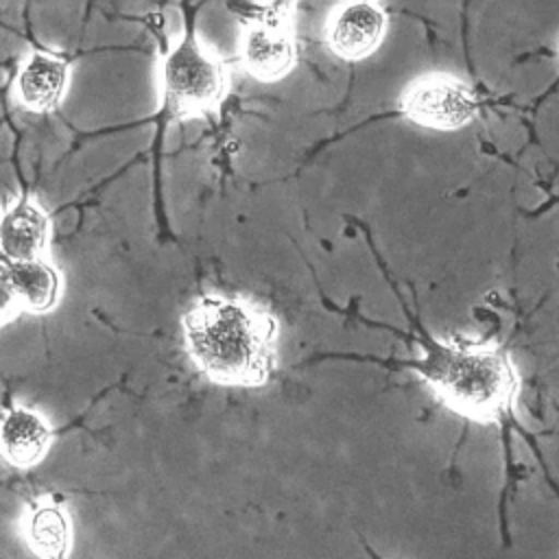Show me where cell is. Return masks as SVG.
Returning a JSON list of instances; mask_svg holds the SVG:
<instances>
[{"label": "cell", "mask_w": 559, "mask_h": 559, "mask_svg": "<svg viewBox=\"0 0 559 559\" xmlns=\"http://www.w3.org/2000/svg\"><path fill=\"white\" fill-rule=\"evenodd\" d=\"M386 33V11L376 2L341 4L330 13L325 39L330 50L347 61L369 57Z\"/></svg>", "instance_id": "cell-7"}, {"label": "cell", "mask_w": 559, "mask_h": 559, "mask_svg": "<svg viewBox=\"0 0 559 559\" xmlns=\"http://www.w3.org/2000/svg\"><path fill=\"white\" fill-rule=\"evenodd\" d=\"M22 533L28 548L41 559H66L70 552V518L66 509L50 498H37L28 504Z\"/></svg>", "instance_id": "cell-11"}, {"label": "cell", "mask_w": 559, "mask_h": 559, "mask_svg": "<svg viewBox=\"0 0 559 559\" xmlns=\"http://www.w3.org/2000/svg\"><path fill=\"white\" fill-rule=\"evenodd\" d=\"M2 323L20 312H48L61 297V273L48 260L9 262L2 260Z\"/></svg>", "instance_id": "cell-6"}, {"label": "cell", "mask_w": 559, "mask_h": 559, "mask_svg": "<svg viewBox=\"0 0 559 559\" xmlns=\"http://www.w3.org/2000/svg\"><path fill=\"white\" fill-rule=\"evenodd\" d=\"M194 367L221 386H262L275 367L277 321L245 297L203 295L181 317Z\"/></svg>", "instance_id": "cell-1"}, {"label": "cell", "mask_w": 559, "mask_h": 559, "mask_svg": "<svg viewBox=\"0 0 559 559\" xmlns=\"http://www.w3.org/2000/svg\"><path fill=\"white\" fill-rule=\"evenodd\" d=\"M70 66L63 57L33 48L15 74V96L28 111H55L66 94Z\"/></svg>", "instance_id": "cell-9"}, {"label": "cell", "mask_w": 559, "mask_h": 559, "mask_svg": "<svg viewBox=\"0 0 559 559\" xmlns=\"http://www.w3.org/2000/svg\"><path fill=\"white\" fill-rule=\"evenodd\" d=\"M162 114L168 118L207 116L218 111L229 90V74L221 57L207 52L188 22L181 39L162 57Z\"/></svg>", "instance_id": "cell-3"}, {"label": "cell", "mask_w": 559, "mask_h": 559, "mask_svg": "<svg viewBox=\"0 0 559 559\" xmlns=\"http://www.w3.org/2000/svg\"><path fill=\"white\" fill-rule=\"evenodd\" d=\"M55 432L50 424L33 408L13 404L2 419V454L13 467H33L37 465L48 448L52 445Z\"/></svg>", "instance_id": "cell-10"}, {"label": "cell", "mask_w": 559, "mask_h": 559, "mask_svg": "<svg viewBox=\"0 0 559 559\" xmlns=\"http://www.w3.org/2000/svg\"><path fill=\"white\" fill-rule=\"evenodd\" d=\"M402 114L428 129L452 131L469 124L478 114L472 87L450 74H426L404 92Z\"/></svg>", "instance_id": "cell-5"}, {"label": "cell", "mask_w": 559, "mask_h": 559, "mask_svg": "<svg viewBox=\"0 0 559 559\" xmlns=\"http://www.w3.org/2000/svg\"><path fill=\"white\" fill-rule=\"evenodd\" d=\"M242 17L240 55L247 72L258 81H280L297 63V41L290 4L238 7Z\"/></svg>", "instance_id": "cell-4"}, {"label": "cell", "mask_w": 559, "mask_h": 559, "mask_svg": "<svg viewBox=\"0 0 559 559\" xmlns=\"http://www.w3.org/2000/svg\"><path fill=\"white\" fill-rule=\"evenodd\" d=\"M411 365L445 406L467 419L498 421L513 406L518 373L493 345L461 338L432 343Z\"/></svg>", "instance_id": "cell-2"}, {"label": "cell", "mask_w": 559, "mask_h": 559, "mask_svg": "<svg viewBox=\"0 0 559 559\" xmlns=\"http://www.w3.org/2000/svg\"><path fill=\"white\" fill-rule=\"evenodd\" d=\"M52 236L48 212L31 194H20L2 212L0 251L2 260L31 262L46 260V249Z\"/></svg>", "instance_id": "cell-8"}]
</instances>
